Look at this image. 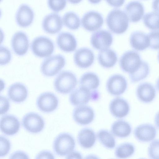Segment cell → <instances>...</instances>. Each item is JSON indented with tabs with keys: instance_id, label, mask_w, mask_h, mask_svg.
<instances>
[{
	"instance_id": "1",
	"label": "cell",
	"mask_w": 159,
	"mask_h": 159,
	"mask_svg": "<svg viewBox=\"0 0 159 159\" xmlns=\"http://www.w3.org/2000/svg\"><path fill=\"white\" fill-rule=\"evenodd\" d=\"M109 29L116 34H121L127 29L129 20L124 11L118 9L111 10L108 14L106 19Z\"/></svg>"
},
{
	"instance_id": "2",
	"label": "cell",
	"mask_w": 159,
	"mask_h": 159,
	"mask_svg": "<svg viewBox=\"0 0 159 159\" xmlns=\"http://www.w3.org/2000/svg\"><path fill=\"white\" fill-rule=\"evenodd\" d=\"M77 84L75 75L71 71L65 70L61 72L56 77L53 85L56 91L66 94L73 91Z\"/></svg>"
},
{
	"instance_id": "3",
	"label": "cell",
	"mask_w": 159,
	"mask_h": 159,
	"mask_svg": "<svg viewBox=\"0 0 159 159\" xmlns=\"http://www.w3.org/2000/svg\"><path fill=\"white\" fill-rule=\"evenodd\" d=\"M75 146V139L69 133H62L55 139L53 143L54 152L57 155L63 157L73 151Z\"/></svg>"
},
{
	"instance_id": "4",
	"label": "cell",
	"mask_w": 159,
	"mask_h": 159,
	"mask_svg": "<svg viewBox=\"0 0 159 159\" xmlns=\"http://www.w3.org/2000/svg\"><path fill=\"white\" fill-rule=\"evenodd\" d=\"M66 60L61 54H57L48 57L42 61L40 66L43 74L47 77L54 76L64 66Z\"/></svg>"
},
{
	"instance_id": "5",
	"label": "cell",
	"mask_w": 159,
	"mask_h": 159,
	"mask_svg": "<svg viewBox=\"0 0 159 159\" xmlns=\"http://www.w3.org/2000/svg\"><path fill=\"white\" fill-rule=\"evenodd\" d=\"M142 61L140 55L137 52L129 50L121 55L120 59L119 64L123 71L130 74L139 69Z\"/></svg>"
},
{
	"instance_id": "6",
	"label": "cell",
	"mask_w": 159,
	"mask_h": 159,
	"mask_svg": "<svg viewBox=\"0 0 159 159\" xmlns=\"http://www.w3.org/2000/svg\"><path fill=\"white\" fill-rule=\"evenodd\" d=\"M30 47L33 53L41 57L50 56L54 48L52 40L44 36H40L34 38L31 42Z\"/></svg>"
},
{
	"instance_id": "7",
	"label": "cell",
	"mask_w": 159,
	"mask_h": 159,
	"mask_svg": "<svg viewBox=\"0 0 159 159\" xmlns=\"http://www.w3.org/2000/svg\"><path fill=\"white\" fill-rule=\"evenodd\" d=\"M22 124L28 132L32 134H37L43 129L45 122L43 118L39 114L30 112L23 117Z\"/></svg>"
},
{
	"instance_id": "8",
	"label": "cell",
	"mask_w": 159,
	"mask_h": 159,
	"mask_svg": "<svg viewBox=\"0 0 159 159\" xmlns=\"http://www.w3.org/2000/svg\"><path fill=\"white\" fill-rule=\"evenodd\" d=\"M59 103L58 98L51 92H45L38 97L36 104L38 108L44 113H50L57 108Z\"/></svg>"
},
{
	"instance_id": "9",
	"label": "cell",
	"mask_w": 159,
	"mask_h": 159,
	"mask_svg": "<svg viewBox=\"0 0 159 159\" xmlns=\"http://www.w3.org/2000/svg\"><path fill=\"white\" fill-rule=\"evenodd\" d=\"M106 86L109 93L113 96H118L125 92L127 87V82L124 76L115 74L109 78Z\"/></svg>"
},
{
	"instance_id": "10",
	"label": "cell",
	"mask_w": 159,
	"mask_h": 159,
	"mask_svg": "<svg viewBox=\"0 0 159 159\" xmlns=\"http://www.w3.org/2000/svg\"><path fill=\"white\" fill-rule=\"evenodd\" d=\"M113 39L112 35L110 32L100 30L92 34L90 41L95 48L100 50L108 48L112 44Z\"/></svg>"
},
{
	"instance_id": "11",
	"label": "cell",
	"mask_w": 159,
	"mask_h": 159,
	"mask_svg": "<svg viewBox=\"0 0 159 159\" xmlns=\"http://www.w3.org/2000/svg\"><path fill=\"white\" fill-rule=\"evenodd\" d=\"M73 117L75 122L81 125H86L93 120L95 113L91 107L86 105L76 107L74 110Z\"/></svg>"
},
{
	"instance_id": "12",
	"label": "cell",
	"mask_w": 159,
	"mask_h": 159,
	"mask_svg": "<svg viewBox=\"0 0 159 159\" xmlns=\"http://www.w3.org/2000/svg\"><path fill=\"white\" fill-rule=\"evenodd\" d=\"M104 20L102 15L94 11H90L83 16L81 20L82 25L86 30L93 31L100 29Z\"/></svg>"
},
{
	"instance_id": "13",
	"label": "cell",
	"mask_w": 159,
	"mask_h": 159,
	"mask_svg": "<svg viewBox=\"0 0 159 159\" xmlns=\"http://www.w3.org/2000/svg\"><path fill=\"white\" fill-rule=\"evenodd\" d=\"M63 25L62 19L57 13L53 12L46 15L42 22L43 30L46 32L56 34L61 29Z\"/></svg>"
},
{
	"instance_id": "14",
	"label": "cell",
	"mask_w": 159,
	"mask_h": 159,
	"mask_svg": "<svg viewBox=\"0 0 159 159\" xmlns=\"http://www.w3.org/2000/svg\"><path fill=\"white\" fill-rule=\"evenodd\" d=\"M11 44L15 53L19 56L23 55L27 52L29 48L28 38L24 32L17 31L13 34Z\"/></svg>"
},
{
	"instance_id": "15",
	"label": "cell",
	"mask_w": 159,
	"mask_h": 159,
	"mask_svg": "<svg viewBox=\"0 0 159 159\" xmlns=\"http://www.w3.org/2000/svg\"><path fill=\"white\" fill-rule=\"evenodd\" d=\"M20 124L18 119L12 115H6L1 119L0 128L2 132L8 136H12L19 131Z\"/></svg>"
},
{
	"instance_id": "16",
	"label": "cell",
	"mask_w": 159,
	"mask_h": 159,
	"mask_svg": "<svg viewBox=\"0 0 159 159\" xmlns=\"http://www.w3.org/2000/svg\"><path fill=\"white\" fill-rule=\"evenodd\" d=\"M94 55L93 51L87 48H82L77 49L74 56L75 64L80 68H86L93 63Z\"/></svg>"
},
{
	"instance_id": "17",
	"label": "cell",
	"mask_w": 159,
	"mask_h": 159,
	"mask_svg": "<svg viewBox=\"0 0 159 159\" xmlns=\"http://www.w3.org/2000/svg\"><path fill=\"white\" fill-rule=\"evenodd\" d=\"M136 139L142 142L152 141L157 135L155 127L150 124H143L137 126L134 130Z\"/></svg>"
},
{
	"instance_id": "18",
	"label": "cell",
	"mask_w": 159,
	"mask_h": 159,
	"mask_svg": "<svg viewBox=\"0 0 159 159\" xmlns=\"http://www.w3.org/2000/svg\"><path fill=\"white\" fill-rule=\"evenodd\" d=\"M34 16V12L32 8L27 4H22L16 12V20L19 26L26 27L32 23Z\"/></svg>"
},
{
	"instance_id": "19",
	"label": "cell",
	"mask_w": 159,
	"mask_h": 159,
	"mask_svg": "<svg viewBox=\"0 0 159 159\" xmlns=\"http://www.w3.org/2000/svg\"><path fill=\"white\" fill-rule=\"evenodd\" d=\"M109 109L113 116L122 118L129 114L130 107L129 103L125 99L117 97L111 101L109 105Z\"/></svg>"
},
{
	"instance_id": "20",
	"label": "cell",
	"mask_w": 159,
	"mask_h": 159,
	"mask_svg": "<svg viewBox=\"0 0 159 159\" xmlns=\"http://www.w3.org/2000/svg\"><path fill=\"white\" fill-rule=\"evenodd\" d=\"M92 91L80 86L70 93L69 98L70 103L76 107L85 105L92 100Z\"/></svg>"
},
{
	"instance_id": "21",
	"label": "cell",
	"mask_w": 159,
	"mask_h": 159,
	"mask_svg": "<svg viewBox=\"0 0 159 159\" xmlns=\"http://www.w3.org/2000/svg\"><path fill=\"white\" fill-rule=\"evenodd\" d=\"M9 98L15 103H21L27 98L28 91L26 87L23 84L19 82L11 85L7 92Z\"/></svg>"
},
{
	"instance_id": "22",
	"label": "cell",
	"mask_w": 159,
	"mask_h": 159,
	"mask_svg": "<svg viewBox=\"0 0 159 159\" xmlns=\"http://www.w3.org/2000/svg\"><path fill=\"white\" fill-rule=\"evenodd\" d=\"M136 94L138 99L142 102L149 103L155 99L156 90L153 86L148 82L140 84L137 87Z\"/></svg>"
},
{
	"instance_id": "23",
	"label": "cell",
	"mask_w": 159,
	"mask_h": 159,
	"mask_svg": "<svg viewBox=\"0 0 159 159\" xmlns=\"http://www.w3.org/2000/svg\"><path fill=\"white\" fill-rule=\"evenodd\" d=\"M57 43L61 49L66 52L74 51L77 46V41L74 35L67 32H62L58 35Z\"/></svg>"
},
{
	"instance_id": "24",
	"label": "cell",
	"mask_w": 159,
	"mask_h": 159,
	"mask_svg": "<svg viewBox=\"0 0 159 159\" xmlns=\"http://www.w3.org/2000/svg\"><path fill=\"white\" fill-rule=\"evenodd\" d=\"M129 20L136 22L139 21L143 17L144 9L143 5L137 1H133L125 6L124 11Z\"/></svg>"
},
{
	"instance_id": "25",
	"label": "cell",
	"mask_w": 159,
	"mask_h": 159,
	"mask_svg": "<svg viewBox=\"0 0 159 159\" xmlns=\"http://www.w3.org/2000/svg\"><path fill=\"white\" fill-rule=\"evenodd\" d=\"M129 41L132 47L137 51L144 50L150 45L148 34L141 31L132 32L130 35Z\"/></svg>"
},
{
	"instance_id": "26",
	"label": "cell",
	"mask_w": 159,
	"mask_h": 159,
	"mask_svg": "<svg viewBox=\"0 0 159 159\" xmlns=\"http://www.w3.org/2000/svg\"><path fill=\"white\" fill-rule=\"evenodd\" d=\"M96 136L94 131L91 129L85 128L78 133L77 140L80 145L83 148L89 149L95 144Z\"/></svg>"
},
{
	"instance_id": "27",
	"label": "cell",
	"mask_w": 159,
	"mask_h": 159,
	"mask_svg": "<svg viewBox=\"0 0 159 159\" xmlns=\"http://www.w3.org/2000/svg\"><path fill=\"white\" fill-rule=\"evenodd\" d=\"M98 58L100 65L106 68L113 67L117 60L116 52L109 48L100 50L98 54Z\"/></svg>"
},
{
	"instance_id": "28",
	"label": "cell",
	"mask_w": 159,
	"mask_h": 159,
	"mask_svg": "<svg viewBox=\"0 0 159 159\" xmlns=\"http://www.w3.org/2000/svg\"><path fill=\"white\" fill-rule=\"evenodd\" d=\"M111 131L113 135L120 138H126L129 135L132 128L127 122L122 120L115 121L111 125Z\"/></svg>"
},
{
	"instance_id": "29",
	"label": "cell",
	"mask_w": 159,
	"mask_h": 159,
	"mask_svg": "<svg viewBox=\"0 0 159 159\" xmlns=\"http://www.w3.org/2000/svg\"><path fill=\"white\" fill-rule=\"evenodd\" d=\"M100 83L98 75L92 72L85 73L81 76L79 80L80 86L90 90H96L99 86Z\"/></svg>"
},
{
	"instance_id": "30",
	"label": "cell",
	"mask_w": 159,
	"mask_h": 159,
	"mask_svg": "<svg viewBox=\"0 0 159 159\" xmlns=\"http://www.w3.org/2000/svg\"><path fill=\"white\" fill-rule=\"evenodd\" d=\"M97 137L101 144L107 149L114 148L116 144L115 139L108 130L102 129L99 130L97 134Z\"/></svg>"
},
{
	"instance_id": "31",
	"label": "cell",
	"mask_w": 159,
	"mask_h": 159,
	"mask_svg": "<svg viewBox=\"0 0 159 159\" xmlns=\"http://www.w3.org/2000/svg\"><path fill=\"white\" fill-rule=\"evenodd\" d=\"M135 151V147L133 144L129 143H125L117 147L115 154L119 159H125L131 156Z\"/></svg>"
},
{
	"instance_id": "32",
	"label": "cell",
	"mask_w": 159,
	"mask_h": 159,
	"mask_svg": "<svg viewBox=\"0 0 159 159\" xmlns=\"http://www.w3.org/2000/svg\"><path fill=\"white\" fill-rule=\"evenodd\" d=\"M62 19L64 25L70 29H77L80 26V17L73 11L66 12L63 15Z\"/></svg>"
},
{
	"instance_id": "33",
	"label": "cell",
	"mask_w": 159,
	"mask_h": 159,
	"mask_svg": "<svg viewBox=\"0 0 159 159\" xmlns=\"http://www.w3.org/2000/svg\"><path fill=\"white\" fill-rule=\"evenodd\" d=\"M150 68L147 62L143 60L141 65L139 69L134 73L129 74L131 82L135 83L142 80L148 75Z\"/></svg>"
},
{
	"instance_id": "34",
	"label": "cell",
	"mask_w": 159,
	"mask_h": 159,
	"mask_svg": "<svg viewBox=\"0 0 159 159\" xmlns=\"http://www.w3.org/2000/svg\"><path fill=\"white\" fill-rule=\"evenodd\" d=\"M143 21L148 28L153 30H159V13L155 11L146 13L143 17Z\"/></svg>"
},
{
	"instance_id": "35",
	"label": "cell",
	"mask_w": 159,
	"mask_h": 159,
	"mask_svg": "<svg viewBox=\"0 0 159 159\" xmlns=\"http://www.w3.org/2000/svg\"><path fill=\"white\" fill-rule=\"evenodd\" d=\"M148 153L151 159H159V139L153 140L148 148Z\"/></svg>"
},
{
	"instance_id": "36",
	"label": "cell",
	"mask_w": 159,
	"mask_h": 159,
	"mask_svg": "<svg viewBox=\"0 0 159 159\" xmlns=\"http://www.w3.org/2000/svg\"><path fill=\"white\" fill-rule=\"evenodd\" d=\"M11 54L10 51L7 47L0 45V64L4 65L8 63L11 61Z\"/></svg>"
},
{
	"instance_id": "37",
	"label": "cell",
	"mask_w": 159,
	"mask_h": 159,
	"mask_svg": "<svg viewBox=\"0 0 159 159\" xmlns=\"http://www.w3.org/2000/svg\"><path fill=\"white\" fill-rule=\"evenodd\" d=\"M11 144L9 140L6 137L0 136V156L3 157L9 152L11 148Z\"/></svg>"
},
{
	"instance_id": "38",
	"label": "cell",
	"mask_w": 159,
	"mask_h": 159,
	"mask_svg": "<svg viewBox=\"0 0 159 159\" xmlns=\"http://www.w3.org/2000/svg\"><path fill=\"white\" fill-rule=\"evenodd\" d=\"M150 48L154 49H159V30L150 31L148 34Z\"/></svg>"
},
{
	"instance_id": "39",
	"label": "cell",
	"mask_w": 159,
	"mask_h": 159,
	"mask_svg": "<svg viewBox=\"0 0 159 159\" xmlns=\"http://www.w3.org/2000/svg\"><path fill=\"white\" fill-rule=\"evenodd\" d=\"M48 4L49 7L52 11H59L65 7L66 2V0H52L48 1Z\"/></svg>"
},
{
	"instance_id": "40",
	"label": "cell",
	"mask_w": 159,
	"mask_h": 159,
	"mask_svg": "<svg viewBox=\"0 0 159 159\" xmlns=\"http://www.w3.org/2000/svg\"><path fill=\"white\" fill-rule=\"evenodd\" d=\"M10 107L9 101L6 97L0 96V114L6 113L8 111Z\"/></svg>"
},
{
	"instance_id": "41",
	"label": "cell",
	"mask_w": 159,
	"mask_h": 159,
	"mask_svg": "<svg viewBox=\"0 0 159 159\" xmlns=\"http://www.w3.org/2000/svg\"><path fill=\"white\" fill-rule=\"evenodd\" d=\"M35 159H55L53 154L48 150H43L36 155Z\"/></svg>"
},
{
	"instance_id": "42",
	"label": "cell",
	"mask_w": 159,
	"mask_h": 159,
	"mask_svg": "<svg viewBox=\"0 0 159 159\" xmlns=\"http://www.w3.org/2000/svg\"><path fill=\"white\" fill-rule=\"evenodd\" d=\"M9 159H30L28 155L21 151H17L10 155Z\"/></svg>"
},
{
	"instance_id": "43",
	"label": "cell",
	"mask_w": 159,
	"mask_h": 159,
	"mask_svg": "<svg viewBox=\"0 0 159 159\" xmlns=\"http://www.w3.org/2000/svg\"><path fill=\"white\" fill-rule=\"evenodd\" d=\"M65 159H83V157L80 152L73 151L67 155Z\"/></svg>"
},
{
	"instance_id": "44",
	"label": "cell",
	"mask_w": 159,
	"mask_h": 159,
	"mask_svg": "<svg viewBox=\"0 0 159 159\" xmlns=\"http://www.w3.org/2000/svg\"><path fill=\"white\" fill-rule=\"evenodd\" d=\"M107 3L111 6L118 7L121 6L124 3L125 1H106Z\"/></svg>"
},
{
	"instance_id": "45",
	"label": "cell",
	"mask_w": 159,
	"mask_h": 159,
	"mask_svg": "<svg viewBox=\"0 0 159 159\" xmlns=\"http://www.w3.org/2000/svg\"><path fill=\"white\" fill-rule=\"evenodd\" d=\"M152 7L154 11L159 13V1H153L152 3Z\"/></svg>"
},
{
	"instance_id": "46",
	"label": "cell",
	"mask_w": 159,
	"mask_h": 159,
	"mask_svg": "<svg viewBox=\"0 0 159 159\" xmlns=\"http://www.w3.org/2000/svg\"><path fill=\"white\" fill-rule=\"evenodd\" d=\"M154 122L156 126L159 129V111L156 113L155 116Z\"/></svg>"
},
{
	"instance_id": "47",
	"label": "cell",
	"mask_w": 159,
	"mask_h": 159,
	"mask_svg": "<svg viewBox=\"0 0 159 159\" xmlns=\"http://www.w3.org/2000/svg\"><path fill=\"white\" fill-rule=\"evenodd\" d=\"M84 159H100L99 157H98L97 156L93 155V154H90L87 155L86 157H85Z\"/></svg>"
},
{
	"instance_id": "48",
	"label": "cell",
	"mask_w": 159,
	"mask_h": 159,
	"mask_svg": "<svg viewBox=\"0 0 159 159\" xmlns=\"http://www.w3.org/2000/svg\"><path fill=\"white\" fill-rule=\"evenodd\" d=\"M156 87L159 92V78L157 79L156 83Z\"/></svg>"
},
{
	"instance_id": "49",
	"label": "cell",
	"mask_w": 159,
	"mask_h": 159,
	"mask_svg": "<svg viewBox=\"0 0 159 159\" xmlns=\"http://www.w3.org/2000/svg\"><path fill=\"white\" fill-rule=\"evenodd\" d=\"M69 2H70L73 3H78L80 2L81 1H78V0H72V1H69Z\"/></svg>"
},
{
	"instance_id": "50",
	"label": "cell",
	"mask_w": 159,
	"mask_h": 159,
	"mask_svg": "<svg viewBox=\"0 0 159 159\" xmlns=\"http://www.w3.org/2000/svg\"><path fill=\"white\" fill-rule=\"evenodd\" d=\"M89 1L91 2V3H98V2H99L100 1Z\"/></svg>"
},
{
	"instance_id": "51",
	"label": "cell",
	"mask_w": 159,
	"mask_h": 159,
	"mask_svg": "<svg viewBox=\"0 0 159 159\" xmlns=\"http://www.w3.org/2000/svg\"><path fill=\"white\" fill-rule=\"evenodd\" d=\"M157 58L158 59L159 61V51L158 52V54H157Z\"/></svg>"
},
{
	"instance_id": "52",
	"label": "cell",
	"mask_w": 159,
	"mask_h": 159,
	"mask_svg": "<svg viewBox=\"0 0 159 159\" xmlns=\"http://www.w3.org/2000/svg\"><path fill=\"white\" fill-rule=\"evenodd\" d=\"M145 159V158H140V159Z\"/></svg>"
}]
</instances>
